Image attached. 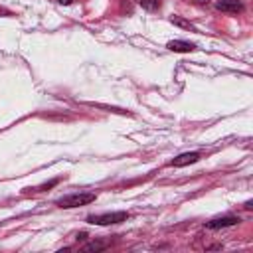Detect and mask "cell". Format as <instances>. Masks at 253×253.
Instances as JSON below:
<instances>
[{"instance_id":"1","label":"cell","mask_w":253,"mask_h":253,"mask_svg":"<svg viewBox=\"0 0 253 253\" xmlns=\"http://www.w3.org/2000/svg\"><path fill=\"white\" fill-rule=\"evenodd\" d=\"M97 200V194H93V192H75V194H67V196H63V198H59L55 204L59 206V208H79V206H87V204H91V202H95Z\"/></svg>"},{"instance_id":"2","label":"cell","mask_w":253,"mask_h":253,"mask_svg":"<svg viewBox=\"0 0 253 253\" xmlns=\"http://www.w3.org/2000/svg\"><path fill=\"white\" fill-rule=\"evenodd\" d=\"M126 219H128L126 211H111V213L87 215V223H93V225H113V223H123Z\"/></svg>"},{"instance_id":"3","label":"cell","mask_w":253,"mask_h":253,"mask_svg":"<svg viewBox=\"0 0 253 253\" xmlns=\"http://www.w3.org/2000/svg\"><path fill=\"white\" fill-rule=\"evenodd\" d=\"M237 223H239V217H235V215H223V217H215V219L206 221V227L208 229H221V227H231V225H237Z\"/></svg>"},{"instance_id":"4","label":"cell","mask_w":253,"mask_h":253,"mask_svg":"<svg viewBox=\"0 0 253 253\" xmlns=\"http://www.w3.org/2000/svg\"><path fill=\"white\" fill-rule=\"evenodd\" d=\"M200 160V152H184V154H178L176 158L170 160V166L174 168H182V166H188V164H194Z\"/></svg>"},{"instance_id":"5","label":"cell","mask_w":253,"mask_h":253,"mask_svg":"<svg viewBox=\"0 0 253 253\" xmlns=\"http://www.w3.org/2000/svg\"><path fill=\"white\" fill-rule=\"evenodd\" d=\"M215 8L221 12H229V14H237L243 10V2L241 0H217Z\"/></svg>"},{"instance_id":"6","label":"cell","mask_w":253,"mask_h":253,"mask_svg":"<svg viewBox=\"0 0 253 253\" xmlns=\"http://www.w3.org/2000/svg\"><path fill=\"white\" fill-rule=\"evenodd\" d=\"M166 47H168L170 51H176V53H188V51H194V49H196L194 43L184 42V40H172V42H168Z\"/></svg>"},{"instance_id":"7","label":"cell","mask_w":253,"mask_h":253,"mask_svg":"<svg viewBox=\"0 0 253 253\" xmlns=\"http://www.w3.org/2000/svg\"><path fill=\"white\" fill-rule=\"evenodd\" d=\"M170 22H172L174 26L184 28V30H190V32H194V30H196V28H194V26H192L188 20H184V18H180V16H172V18H170Z\"/></svg>"},{"instance_id":"8","label":"cell","mask_w":253,"mask_h":253,"mask_svg":"<svg viewBox=\"0 0 253 253\" xmlns=\"http://www.w3.org/2000/svg\"><path fill=\"white\" fill-rule=\"evenodd\" d=\"M138 4H140V8H144L148 12H156L162 2L160 0H138Z\"/></svg>"},{"instance_id":"9","label":"cell","mask_w":253,"mask_h":253,"mask_svg":"<svg viewBox=\"0 0 253 253\" xmlns=\"http://www.w3.org/2000/svg\"><path fill=\"white\" fill-rule=\"evenodd\" d=\"M107 247V243H101V241H91L83 247V251H103Z\"/></svg>"},{"instance_id":"10","label":"cell","mask_w":253,"mask_h":253,"mask_svg":"<svg viewBox=\"0 0 253 253\" xmlns=\"http://www.w3.org/2000/svg\"><path fill=\"white\" fill-rule=\"evenodd\" d=\"M57 182H59V180H57V178H55V180H51V182H47V184H43V186H40V188H38V190H45V188H51V186H55V184H57Z\"/></svg>"},{"instance_id":"11","label":"cell","mask_w":253,"mask_h":253,"mask_svg":"<svg viewBox=\"0 0 253 253\" xmlns=\"http://www.w3.org/2000/svg\"><path fill=\"white\" fill-rule=\"evenodd\" d=\"M245 210H253V202H251V200L245 202Z\"/></svg>"},{"instance_id":"12","label":"cell","mask_w":253,"mask_h":253,"mask_svg":"<svg viewBox=\"0 0 253 253\" xmlns=\"http://www.w3.org/2000/svg\"><path fill=\"white\" fill-rule=\"evenodd\" d=\"M206 249H221V245H208Z\"/></svg>"},{"instance_id":"13","label":"cell","mask_w":253,"mask_h":253,"mask_svg":"<svg viewBox=\"0 0 253 253\" xmlns=\"http://www.w3.org/2000/svg\"><path fill=\"white\" fill-rule=\"evenodd\" d=\"M57 2H59V4H65V6H67V4H71L73 0H57Z\"/></svg>"},{"instance_id":"14","label":"cell","mask_w":253,"mask_h":253,"mask_svg":"<svg viewBox=\"0 0 253 253\" xmlns=\"http://www.w3.org/2000/svg\"><path fill=\"white\" fill-rule=\"evenodd\" d=\"M194 2H196V4H208L210 0H194Z\"/></svg>"}]
</instances>
